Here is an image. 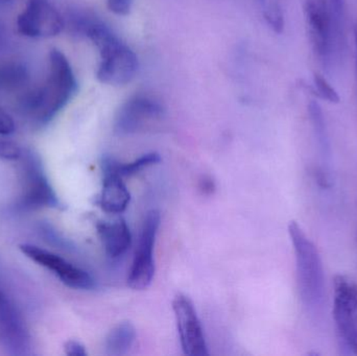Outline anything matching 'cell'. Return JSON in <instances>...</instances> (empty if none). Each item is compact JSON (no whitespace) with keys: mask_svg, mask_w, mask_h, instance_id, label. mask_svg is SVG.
Instances as JSON below:
<instances>
[{"mask_svg":"<svg viewBox=\"0 0 357 356\" xmlns=\"http://www.w3.org/2000/svg\"><path fill=\"white\" fill-rule=\"evenodd\" d=\"M48 63L45 85L25 92L20 100L22 110L41 123L52 121L70 102L77 89L73 67L62 52L52 49Z\"/></svg>","mask_w":357,"mask_h":356,"instance_id":"6da1fadb","label":"cell"},{"mask_svg":"<svg viewBox=\"0 0 357 356\" xmlns=\"http://www.w3.org/2000/svg\"><path fill=\"white\" fill-rule=\"evenodd\" d=\"M84 35L100 52V62L96 77L100 83L123 86L135 77L139 68L137 56L108 25L96 17Z\"/></svg>","mask_w":357,"mask_h":356,"instance_id":"7a4b0ae2","label":"cell"},{"mask_svg":"<svg viewBox=\"0 0 357 356\" xmlns=\"http://www.w3.org/2000/svg\"><path fill=\"white\" fill-rule=\"evenodd\" d=\"M289 233L295 251L298 288L306 309L317 311L325 300V277L318 249L297 222L289 225Z\"/></svg>","mask_w":357,"mask_h":356,"instance_id":"3957f363","label":"cell"},{"mask_svg":"<svg viewBox=\"0 0 357 356\" xmlns=\"http://www.w3.org/2000/svg\"><path fill=\"white\" fill-rule=\"evenodd\" d=\"M333 319L340 342L357 355V284L346 276L335 278Z\"/></svg>","mask_w":357,"mask_h":356,"instance_id":"277c9868","label":"cell"},{"mask_svg":"<svg viewBox=\"0 0 357 356\" xmlns=\"http://www.w3.org/2000/svg\"><path fill=\"white\" fill-rule=\"evenodd\" d=\"M160 213L151 210L142 224L137 250L128 276L132 290L144 291L152 284L155 275L154 250L160 227Z\"/></svg>","mask_w":357,"mask_h":356,"instance_id":"5b68a950","label":"cell"},{"mask_svg":"<svg viewBox=\"0 0 357 356\" xmlns=\"http://www.w3.org/2000/svg\"><path fill=\"white\" fill-rule=\"evenodd\" d=\"M165 107L152 96H133L128 100L117 112L114 130L119 135H132L152 129L162 121Z\"/></svg>","mask_w":357,"mask_h":356,"instance_id":"8992f818","label":"cell"},{"mask_svg":"<svg viewBox=\"0 0 357 356\" xmlns=\"http://www.w3.org/2000/svg\"><path fill=\"white\" fill-rule=\"evenodd\" d=\"M20 250L31 261L52 272L68 288L81 291H91L96 288V280L88 272L73 265L56 253L29 244L21 245Z\"/></svg>","mask_w":357,"mask_h":356,"instance_id":"52a82bcc","label":"cell"},{"mask_svg":"<svg viewBox=\"0 0 357 356\" xmlns=\"http://www.w3.org/2000/svg\"><path fill=\"white\" fill-rule=\"evenodd\" d=\"M64 27L62 15L47 0H29L17 18V31L25 37H56Z\"/></svg>","mask_w":357,"mask_h":356,"instance_id":"ba28073f","label":"cell"},{"mask_svg":"<svg viewBox=\"0 0 357 356\" xmlns=\"http://www.w3.org/2000/svg\"><path fill=\"white\" fill-rule=\"evenodd\" d=\"M174 314L183 353L189 356L209 355L207 342L192 301L178 294L173 301Z\"/></svg>","mask_w":357,"mask_h":356,"instance_id":"9c48e42d","label":"cell"},{"mask_svg":"<svg viewBox=\"0 0 357 356\" xmlns=\"http://www.w3.org/2000/svg\"><path fill=\"white\" fill-rule=\"evenodd\" d=\"M301 4L312 48L325 64L335 50L328 3L327 0H301Z\"/></svg>","mask_w":357,"mask_h":356,"instance_id":"30bf717a","label":"cell"},{"mask_svg":"<svg viewBox=\"0 0 357 356\" xmlns=\"http://www.w3.org/2000/svg\"><path fill=\"white\" fill-rule=\"evenodd\" d=\"M0 345L10 355L31 353V336L20 314L0 291Z\"/></svg>","mask_w":357,"mask_h":356,"instance_id":"8fae6325","label":"cell"},{"mask_svg":"<svg viewBox=\"0 0 357 356\" xmlns=\"http://www.w3.org/2000/svg\"><path fill=\"white\" fill-rule=\"evenodd\" d=\"M102 187L96 204L105 212L121 215L129 206L131 194L117 171V160L104 157L102 160Z\"/></svg>","mask_w":357,"mask_h":356,"instance_id":"7c38bea8","label":"cell"},{"mask_svg":"<svg viewBox=\"0 0 357 356\" xmlns=\"http://www.w3.org/2000/svg\"><path fill=\"white\" fill-rule=\"evenodd\" d=\"M25 164L24 187L21 196V206L24 208H39L42 206H54L58 203L56 194L47 179L40 169L39 163L29 155Z\"/></svg>","mask_w":357,"mask_h":356,"instance_id":"4fadbf2b","label":"cell"},{"mask_svg":"<svg viewBox=\"0 0 357 356\" xmlns=\"http://www.w3.org/2000/svg\"><path fill=\"white\" fill-rule=\"evenodd\" d=\"M96 230L105 252L110 258H121L131 248L132 233L126 219L121 217L112 222H98Z\"/></svg>","mask_w":357,"mask_h":356,"instance_id":"5bb4252c","label":"cell"},{"mask_svg":"<svg viewBox=\"0 0 357 356\" xmlns=\"http://www.w3.org/2000/svg\"><path fill=\"white\" fill-rule=\"evenodd\" d=\"M136 330L130 322H123L115 326L106 339L105 348L111 356L126 355L135 344Z\"/></svg>","mask_w":357,"mask_h":356,"instance_id":"9a60e30c","label":"cell"},{"mask_svg":"<svg viewBox=\"0 0 357 356\" xmlns=\"http://www.w3.org/2000/svg\"><path fill=\"white\" fill-rule=\"evenodd\" d=\"M29 82V71L21 63L0 64V91H17L24 88Z\"/></svg>","mask_w":357,"mask_h":356,"instance_id":"2e32d148","label":"cell"},{"mask_svg":"<svg viewBox=\"0 0 357 356\" xmlns=\"http://www.w3.org/2000/svg\"><path fill=\"white\" fill-rule=\"evenodd\" d=\"M310 121H312V129H314V137L318 144L319 150L323 161L326 162L331 159V141H329L328 132H327L326 121L322 109L318 102H310L308 106Z\"/></svg>","mask_w":357,"mask_h":356,"instance_id":"e0dca14e","label":"cell"},{"mask_svg":"<svg viewBox=\"0 0 357 356\" xmlns=\"http://www.w3.org/2000/svg\"><path fill=\"white\" fill-rule=\"evenodd\" d=\"M333 22V39L335 49H340L344 42V16H345V0H327Z\"/></svg>","mask_w":357,"mask_h":356,"instance_id":"ac0fdd59","label":"cell"},{"mask_svg":"<svg viewBox=\"0 0 357 356\" xmlns=\"http://www.w3.org/2000/svg\"><path fill=\"white\" fill-rule=\"evenodd\" d=\"M161 157L158 153H148L132 162L121 163L117 161V171L123 178L132 177L148 167L160 162Z\"/></svg>","mask_w":357,"mask_h":356,"instance_id":"d6986e66","label":"cell"},{"mask_svg":"<svg viewBox=\"0 0 357 356\" xmlns=\"http://www.w3.org/2000/svg\"><path fill=\"white\" fill-rule=\"evenodd\" d=\"M314 84L316 87L317 94L320 96L323 100H328L329 102L333 104H337L341 100L339 93L337 90L328 83L326 79L323 75L319 73H314Z\"/></svg>","mask_w":357,"mask_h":356,"instance_id":"ffe728a7","label":"cell"},{"mask_svg":"<svg viewBox=\"0 0 357 356\" xmlns=\"http://www.w3.org/2000/svg\"><path fill=\"white\" fill-rule=\"evenodd\" d=\"M264 18L276 33H282L284 29V19L278 6H271L264 12Z\"/></svg>","mask_w":357,"mask_h":356,"instance_id":"44dd1931","label":"cell"},{"mask_svg":"<svg viewBox=\"0 0 357 356\" xmlns=\"http://www.w3.org/2000/svg\"><path fill=\"white\" fill-rule=\"evenodd\" d=\"M22 156V150L18 144L0 139V159L17 160Z\"/></svg>","mask_w":357,"mask_h":356,"instance_id":"7402d4cb","label":"cell"},{"mask_svg":"<svg viewBox=\"0 0 357 356\" xmlns=\"http://www.w3.org/2000/svg\"><path fill=\"white\" fill-rule=\"evenodd\" d=\"M133 0H107V6L113 14L126 16L131 12Z\"/></svg>","mask_w":357,"mask_h":356,"instance_id":"603a6c76","label":"cell"},{"mask_svg":"<svg viewBox=\"0 0 357 356\" xmlns=\"http://www.w3.org/2000/svg\"><path fill=\"white\" fill-rule=\"evenodd\" d=\"M16 125L12 117L0 109V135H10L14 133Z\"/></svg>","mask_w":357,"mask_h":356,"instance_id":"cb8c5ba5","label":"cell"},{"mask_svg":"<svg viewBox=\"0 0 357 356\" xmlns=\"http://www.w3.org/2000/svg\"><path fill=\"white\" fill-rule=\"evenodd\" d=\"M65 353L69 356H85L87 355L85 346L77 341H68L65 344Z\"/></svg>","mask_w":357,"mask_h":356,"instance_id":"d4e9b609","label":"cell"},{"mask_svg":"<svg viewBox=\"0 0 357 356\" xmlns=\"http://www.w3.org/2000/svg\"><path fill=\"white\" fill-rule=\"evenodd\" d=\"M12 2V0H0V8L2 6H8Z\"/></svg>","mask_w":357,"mask_h":356,"instance_id":"484cf974","label":"cell"},{"mask_svg":"<svg viewBox=\"0 0 357 356\" xmlns=\"http://www.w3.org/2000/svg\"><path fill=\"white\" fill-rule=\"evenodd\" d=\"M354 38H356V45L357 52V23L356 24V26H354Z\"/></svg>","mask_w":357,"mask_h":356,"instance_id":"4316f807","label":"cell"},{"mask_svg":"<svg viewBox=\"0 0 357 356\" xmlns=\"http://www.w3.org/2000/svg\"><path fill=\"white\" fill-rule=\"evenodd\" d=\"M2 42H3V39H2L1 33H0V48H1L2 44H3Z\"/></svg>","mask_w":357,"mask_h":356,"instance_id":"83f0119b","label":"cell"}]
</instances>
